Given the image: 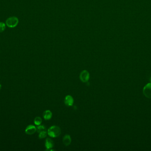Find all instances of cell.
I'll return each mask as SVG.
<instances>
[{"mask_svg":"<svg viewBox=\"0 0 151 151\" xmlns=\"http://www.w3.org/2000/svg\"><path fill=\"white\" fill-rule=\"evenodd\" d=\"M150 81H151V79H150Z\"/></svg>","mask_w":151,"mask_h":151,"instance_id":"cell-15","label":"cell"},{"mask_svg":"<svg viewBox=\"0 0 151 151\" xmlns=\"http://www.w3.org/2000/svg\"><path fill=\"white\" fill-rule=\"evenodd\" d=\"M19 20L16 16H12L8 18L6 20V24L8 27L13 28L18 25Z\"/></svg>","mask_w":151,"mask_h":151,"instance_id":"cell-2","label":"cell"},{"mask_svg":"<svg viewBox=\"0 0 151 151\" xmlns=\"http://www.w3.org/2000/svg\"><path fill=\"white\" fill-rule=\"evenodd\" d=\"M54 146V143L53 141L51 139L47 138L45 142V146L46 147V150H50L51 148H53Z\"/></svg>","mask_w":151,"mask_h":151,"instance_id":"cell-7","label":"cell"},{"mask_svg":"<svg viewBox=\"0 0 151 151\" xmlns=\"http://www.w3.org/2000/svg\"><path fill=\"white\" fill-rule=\"evenodd\" d=\"M64 103L66 106H72L74 103V100L72 96L69 95L66 96L65 98Z\"/></svg>","mask_w":151,"mask_h":151,"instance_id":"cell-5","label":"cell"},{"mask_svg":"<svg viewBox=\"0 0 151 151\" xmlns=\"http://www.w3.org/2000/svg\"><path fill=\"white\" fill-rule=\"evenodd\" d=\"M36 131L38 133H40L41 132L44 131H46V128L44 125H39L36 128Z\"/></svg>","mask_w":151,"mask_h":151,"instance_id":"cell-11","label":"cell"},{"mask_svg":"<svg viewBox=\"0 0 151 151\" xmlns=\"http://www.w3.org/2000/svg\"><path fill=\"white\" fill-rule=\"evenodd\" d=\"M143 94L146 97L151 98V83H148L144 87Z\"/></svg>","mask_w":151,"mask_h":151,"instance_id":"cell-4","label":"cell"},{"mask_svg":"<svg viewBox=\"0 0 151 151\" xmlns=\"http://www.w3.org/2000/svg\"><path fill=\"white\" fill-rule=\"evenodd\" d=\"M80 80L83 83H86L89 80L90 74L87 70H84L80 73Z\"/></svg>","mask_w":151,"mask_h":151,"instance_id":"cell-3","label":"cell"},{"mask_svg":"<svg viewBox=\"0 0 151 151\" xmlns=\"http://www.w3.org/2000/svg\"><path fill=\"white\" fill-rule=\"evenodd\" d=\"M1 89H2V85L0 84V90H1Z\"/></svg>","mask_w":151,"mask_h":151,"instance_id":"cell-14","label":"cell"},{"mask_svg":"<svg viewBox=\"0 0 151 151\" xmlns=\"http://www.w3.org/2000/svg\"><path fill=\"white\" fill-rule=\"evenodd\" d=\"M42 122V120L40 117H37L34 120V123L37 125H40Z\"/></svg>","mask_w":151,"mask_h":151,"instance_id":"cell-10","label":"cell"},{"mask_svg":"<svg viewBox=\"0 0 151 151\" xmlns=\"http://www.w3.org/2000/svg\"><path fill=\"white\" fill-rule=\"evenodd\" d=\"M43 116L46 120H49L52 117V113L50 110H47L44 112L43 114Z\"/></svg>","mask_w":151,"mask_h":151,"instance_id":"cell-9","label":"cell"},{"mask_svg":"<svg viewBox=\"0 0 151 151\" xmlns=\"http://www.w3.org/2000/svg\"><path fill=\"white\" fill-rule=\"evenodd\" d=\"M61 130L60 128L57 126H52L50 127L47 131V133L50 137H57L60 135Z\"/></svg>","mask_w":151,"mask_h":151,"instance_id":"cell-1","label":"cell"},{"mask_svg":"<svg viewBox=\"0 0 151 151\" xmlns=\"http://www.w3.org/2000/svg\"><path fill=\"white\" fill-rule=\"evenodd\" d=\"M63 143L66 146L69 145L71 143V137L69 135H66L63 138Z\"/></svg>","mask_w":151,"mask_h":151,"instance_id":"cell-8","label":"cell"},{"mask_svg":"<svg viewBox=\"0 0 151 151\" xmlns=\"http://www.w3.org/2000/svg\"><path fill=\"white\" fill-rule=\"evenodd\" d=\"M36 131V128L33 125H29L25 130V133L28 135L33 134Z\"/></svg>","mask_w":151,"mask_h":151,"instance_id":"cell-6","label":"cell"},{"mask_svg":"<svg viewBox=\"0 0 151 151\" xmlns=\"http://www.w3.org/2000/svg\"><path fill=\"white\" fill-rule=\"evenodd\" d=\"M6 25L3 22H0V33L3 32L6 29Z\"/></svg>","mask_w":151,"mask_h":151,"instance_id":"cell-13","label":"cell"},{"mask_svg":"<svg viewBox=\"0 0 151 151\" xmlns=\"http://www.w3.org/2000/svg\"><path fill=\"white\" fill-rule=\"evenodd\" d=\"M47 134V133L46 131L41 132L40 133H39V137L40 139L44 138L46 137Z\"/></svg>","mask_w":151,"mask_h":151,"instance_id":"cell-12","label":"cell"}]
</instances>
